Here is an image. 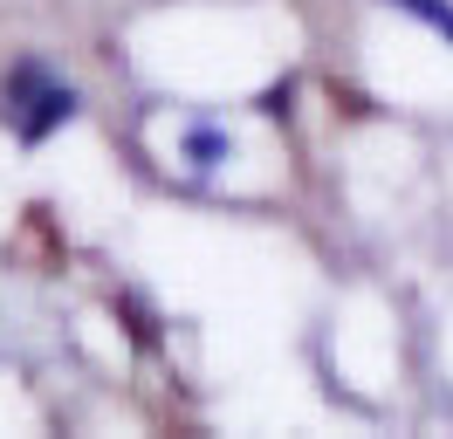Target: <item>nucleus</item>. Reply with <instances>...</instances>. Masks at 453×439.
<instances>
[{"mask_svg": "<svg viewBox=\"0 0 453 439\" xmlns=\"http://www.w3.org/2000/svg\"><path fill=\"white\" fill-rule=\"evenodd\" d=\"M0 96H7L14 137H21L28 151H35V144H49L62 124H76V110H83V96H76V89H69L62 76H49V62H35V55H21V62L7 69Z\"/></svg>", "mask_w": 453, "mask_h": 439, "instance_id": "1", "label": "nucleus"}, {"mask_svg": "<svg viewBox=\"0 0 453 439\" xmlns=\"http://www.w3.org/2000/svg\"><path fill=\"white\" fill-rule=\"evenodd\" d=\"M179 158H186L199 179H206V172H220V165L234 158V131H226V124H186V137H179Z\"/></svg>", "mask_w": 453, "mask_h": 439, "instance_id": "2", "label": "nucleus"}, {"mask_svg": "<svg viewBox=\"0 0 453 439\" xmlns=\"http://www.w3.org/2000/svg\"><path fill=\"white\" fill-rule=\"evenodd\" d=\"M385 7L412 14V21H419V27H433L440 42H453V0H385Z\"/></svg>", "mask_w": 453, "mask_h": 439, "instance_id": "3", "label": "nucleus"}, {"mask_svg": "<svg viewBox=\"0 0 453 439\" xmlns=\"http://www.w3.org/2000/svg\"><path fill=\"white\" fill-rule=\"evenodd\" d=\"M288 96H296V82H268V89H261V117H288Z\"/></svg>", "mask_w": 453, "mask_h": 439, "instance_id": "4", "label": "nucleus"}]
</instances>
